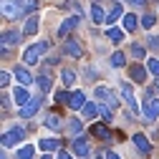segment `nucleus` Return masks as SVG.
Returning <instances> with one entry per match:
<instances>
[{"mask_svg":"<svg viewBox=\"0 0 159 159\" xmlns=\"http://www.w3.org/2000/svg\"><path fill=\"white\" fill-rule=\"evenodd\" d=\"M124 63H126V58H124V53H121V51H116V53L111 56V66H114V68H121Z\"/></svg>","mask_w":159,"mask_h":159,"instance_id":"nucleus-25","label":"nucleus"},{"mask_svg":"<svg viewBox=\"0 0 159 159\" xmlns=\"http://www.w3.org/2000/svg\"><path fill=\"white\" fill-rule=\"evenodd\" d=\"M136 25H139V20H136V15H134V13H129V15H124V30H126V33H131V30H136Z\"/></svg>","mask_w":159,"mask_h":159,"instance_id":"nucleus-22","label":"nucleus"},{"mask_svg":"<svg viewBox=\"0 0 159 159\" xmlns=\"http://www.w3.org/2000/svg\"><path fill=\"white\" fill-rule=\"evenodd\" d=\"M13 76L18 78V84H20V86H28V84H33V73H30L25 66H15V68H13Z\"/></svg>","mask_w":159,"mask_h":159,"instance_id":"nucleus-8","label":"nucleus"},{"mask_svg":"<svg viewBox=\"0 0 159 159\" xmlns=\"http://www.w3.org/2000/svg\"><path fill=\"white\" fill-rule=\"evenodd\" d=\"M66 104H68L73 111H76V109L84 111V106H86V93H84V91H73V93H68V101H66Z\"/></svg>","mask_w":159,"mask_h":159,"instance_id":"nucleus-7","label":"nucleus"},{"mask_svg":"<svg viewBox=\"0 0 159 159\" xmlns=\"http://www.w3.org/2000/svg\"><path fill=\"white\" fill-rule=\"evenodd\" d=\"M13 98H15V104H20V109L30 101V96H28V91L23 89V86H18V89H13Z\"/></svg>","mask_w":159,"mask_h":159,"instance_id":"nucleus-14","label":"nucleus"},{"mask_svg":"<svg viewBox=\"0 0 159 159\" xmlns=\"http://www.w3.org/2000/svg\"><path fill=\"white\" fill-rule=\"evenodd\" d=\"M76 25H78V15H71V18H68V20H63V25H61V28H58V35H61V38H63V35H66L68 30H73Z\"/></svg>","mask_w":159,"mask_h":159,"instance_id":"nucleus-16","label":"nucleus"},{"mask_svg":"<svg viewBox=\"0 0 159 159\" xmlns=\"http://www.w3.org/2000/svg\"><path fill=\"white\" fill-rule=\"evenodd\" d=\"M46 126H48V129H61V119H58L56 114H51V116L46 119Z\"/></svg>","mask_w":159,"mask_h":159,"instance_id":"nucleus-30","label":"nucleus"},{"mask_svg":"<svg viewBox=\"0 0 159 159\" xmlns=\"http://www.w3.org/2000/svg\"><path fill=\"white\" fill-rule=\"evenodd\" d=\"M134 147L139 149V154H144V157L152 152V144H149V139L144 134H134Z\"/></svg>","mask_w":159,"mask_h":159,"instance_id":"nucleus-10","label":"nucleus"},{"mask_svg":"<svg viewBox=\"0 0 159 159\" xmlns=\"http://www.w3.org/2000/svg\"><path fill=\"white\" fill-rule=\"evenodd\" d=\"M3 159H5V157H3Z\"/></svg>","mask_w":159,"mask_h":159,"instance_id":"nucleus-44","label":"nucleus"},{"mask_svg":"<svg viewBox=\"0 0 159 159\" xmlns=\"http://www.w3.org/2000/svg\"><path fill=\"white\" fill-rule=\"evenodd\" d=\"M129 3H131V8H144L147 0H129Z\"/></svg>","mask_w":159,"mask_h":159,"instance_id":"nucleus-37","label":"nucleus"},{"mask_svg":"<svg viewBox=\"0 0 159 159\" xmlns=\"http://www.w3.org/2000/svg\"><path fill=\"white\" fill-rule=\"evenodd\" d=\"M142 25H144V28H152V25H154V15H144V18H142Z\"/></svg>","mask_w":159,"mask_h":159,"instance_id":"nucleus-34","label":"nucleus"},{"mask_svg":"<svg viewBox=\"0 0 159 159\" xmlns=\"http://www.w3.org/2000/svg\"><path fill=\"white\" fill-rule=\"evenodd\" d=\"M119 18H124V8H121V3H114V8H111V13L106 15V23L114 28V23L119 20Z\"/></svg>","mask_w":159,"mask_h":159,"instance_id":"nucleus-13","label":"nucleus"},{"mask_svg":"<svg viewBox=\"0 0 159 159\" xmlns=\"http://www.w3.org/2000/svg\"><path fill=\"white\" fill-rule=\"evenodd\" d=\"M46 51H48V43H46V41L28 46L25 53H23V63H25V66H35L38 61H41V53H46Z\"/></svg>","mask_w":159,"mask_h":159,"instance_id":"nucleus-1","label":"nucleus"},{"mask_svg":"<svg viewBox=\"0 0 159 159\" xmlns=\"http://www.w3.org/2000/svg\"><path fill=\"white\" fill-rule=\"evenodd\" d=\"M8 109H10V104H8V96H3V111L8 114Z\"/></svg>","mask_w":159,"mask_h":159,"instance_id":"nucleus-40","label":"nucleus"},{"mask_svg":"<svg viewBox=\"0 0 159 159\" xmlns=\"http://www.w3.org/2000/svg\"><path fill=\"white\" fill-rule=\"evenodd\" d=\"M106 38H109L111 43H121V41H124V30H121V28H109V30H106Z\"/></svg>","mask_w":159,"mask_h":159,"instance_id":"nucleus-20","label":"nucleus"},{"mask_svg":"<svg viewBox=\"0 0 159 159\" xmlns=\"http://www.w3.org/2000/svg\"><path fill=\"white\" fill-rule=\"evenodd\" d=\"M121 96H124V101L129 104V109H134V111L139 109V106H136V96H134V91H131L129 84H121Z\"/></svg>","mask_w":159,"mask_h":159,"instance_id":"nucleus-11","label":"nucleus"},{"mask_svg":"<svg viewBox=\"0 0 159 159\" xmlns=\"http://www.w3.org/2000/svg\"><path fill=\"white\" fill-rule=\"evenodd\" d=\"M61 81H63V86H73V81H76V73H73L71 68H63V71H61Z\"/></svg>","mask_w":159,"mask_h":159,"instance_id":"nucleus-24","label":"nucleus"},{"mask_svg":"<svg viewBox=\"0 0 159 159\" xmlns=\"http://www.w3.org/2000/svg\"><path fill=\"white\" fill-rule=\"evenodd\" d=\"M23 134H25V129H23V126H13V129H8V131L3 134V147H5V149L18 147V144L23 142Z\"/></svg>","mask_w":159,"mask_h":159,"instance_id":"nucleus-2","label":"nucleus"},{"mask_svg":"<svg viewBox=\"0 0 159 159\" xmlns=\"http://www.w3.org/2000/svg\"><path fill=\"white\" fill-rule=\"evenodd\" d=\"M38 86H41L43 93H48V91H51V81H48V76H38Z\"/></svg>","mask_w":159,"mask_h":159,"instance_id":"nucleus-32","label":"nucleus"},{"mask_svg":"<svg viewBox=\"0 0 159 159\" xmlns=\"http://www.w3.org/2000/svg\"><path fill=\"white\" fill-rule=\"evenodd\" d=\"M35 5H38L35 0H28V3H25V8H28V10H35Z\"/></svg>","mask_w":159,"mask_h":159,"instance_id":"nucleus-39","label":"nucleus"},{"mask_svg":"<svg viewBox=\"0 0 159 159\" xmlns=\"http://www.w3.org/2000/svg\"><path fill=\"white\" fill-rule=\"evenodd\" d=\"M23 15V8H20V0H3V18L8 20H15V18Z\"/></svg>","mask_w":159,"mask_h":159,"instance_id":"nucleus-4","label":"nucleus"},{"mask_svg":"<svg viewBox=\"0 0 159 159\" xmlns=\"http://www.w3.org/2000/svg\"><path fill=\"white\" fill-rule=\"evenodd\" d=\"M0 84H3V89L10 84V73H8V71H3V73H0Z\"/></svg>","mask_w":159,"mask_h":159,"instance_id":"nucleus-35","label":"nucleus"},{"mask_svg":"<svg viewBox=\"0 0 159 159\" xmlns=\"http://www.w3.org/2000/svg\"><path fill=\"white\" fill-rule=\"evenodd\" d=\"M20 35H23V33H18V30H5V33H3V46H5V48L15 46L18 41H20Z\"/></svg>","mask_w":159,"mask_h":159,"instance_id":"nucleus-15","label":"nucleus"},{"mask_svg":"<svg viewBox=\"0 0 159 159\" xmlns=\"http://www.w3.org/2000/svg\"><path fill=\"white\" fill-rule=\"evenodd\" d=\"M41 159H53V157H41Z\"/></svg>","mask_w":159,"mask_h":159,"instance_id":"nucleus-42","label":"nucleus"},{"mask_svg":"<svg viewBox=\"0 0 159 159\" xmlns=\"http://www.w3.org/2000/svg\"><path fill=\"white\" fill-rule=\"evenodd\" d=\"M106 159H121V157H119L116 152H109V154H106Z\"/></svg>","mask_w":159,"mask_h":159,"instance_id":"nucleus-41","label":"nucleus"},{"mask_svg":"<svg viewBox=\"0 0 159 159\" xmlns=\"http://www.w3.org/2000/svg\"><path fill=\"white\" fill-rule=\"evenodd\" d=\"M15 157H18V159H33V157H35V147H33V144H25V147L18 149Z\"/></svg>","mask_w":159,"mask_h":159,"instance_id":"nucleus-21","label":"nucleus"},{"mask_svg":"<svg viewBox=\"0 0 159 159\" xmlns=\"http://www.w3.org/2000/svg\"><path fill=\"white\" fill-rule=\"evenodd\" d=\"M142 114H144V119H149V121H157L159 119V98L157 96H147V101H144V106H142Z\"/></svg>","mask_w":159,"mask_h":159,"instance_id":"nucleus-3","label":"nucleus"},{"mask_svg":"<svg viewBox=\"0 0 159 159\" xmlns=\"http://www.w3.org/2000/svg\"><path fill=\"white\" fill-rule=\"evenodd\" d=\"M81 129H84L81 119H71V121H68V131H71V134H81Z\"/></svg>","mask_w":159,"mask_h":159,"instance_id":"nucleus-29","label":"nucleus"},{"mask_svg":"<svg viewBox=\"0 0 159 159\" xmlns=\"http://www.w3.org/2000/svg\"><path fill=\"white\" fill-rule=\"evenodd\" d=\"M157 86H159V78H157Z\"/></svg>","mask_w":159,"mask_h":159,"instance_id":"nucleus-43","label":"nucleus"},{"mask_svg":"<svg viewBox=\"0 0 159 159\" xmlns=\"http://www.w3.org/2000/svg\"><path fill=\"white\" fill-rule=\"evenodd\" d=\"M56 159H73V157H71L68 152H58V154H56Z\"/></svg>","mask_w":159,"mask_h":159,"instance_id":"nucleus-38","label":"nucleus"},{"mask_svg":"<svg viewBox=\"0 0 159 159\" xmlns=\"http://www.w3.org/2000/svg\"><path fill=\"white\" fill-rule=\"evenodd\" d=\"M89 149L91 147H89V139L86 136H76L73 139V154L76 157H89Z\"/></svg>","mask_w":159,"mask_h":159,"instance_id":"nucleus-9","label":"nucleus"},{"mask_svg":"<svg viewBox=\"0 0 159 159\" xmlns=\"http://www.w3.org/2000/svg\"><path fill=\"white\" fill-rule=\"evenodd\" d=\"M149 46L152 48H159V35H149Z\"/></svg>","mask_w":159,"mask_h":159,"instance_id":"nucleus-36","label":"nucleus"},{"mask_svg":"<svg viewBox=\"0 0 159 159\" xmlns=\"http://www.w3.org/2000/svg\"><path fill=\"white\" fill-rule=\"evenodd\" d=\"M81 114H84V119H93V116L98 114V106H96V104H86Z\"/></svg>","mask_w":159,"mask_h":159,"instance_id":"nucleus-27","label":"nucleus"},{"mask_svg":"<svg viewBox=\"0 0 159 159\" xmlns=\"http://www.w3.org/2000/svg\"><path fill=\"white\" fill-rule=\"evenodd\" d=\"M41 104H43V98H41V96L30 98V101H28V104L20 109V116H23V119H30V116H35V111L41 109Z\"/></svg>","mask_w":159,"mask_h":159,"instance_id":"nucleus-6","label":"nucleus"},{"mask_svg":"<svg viewBox=\"0 0 159 159\" xmlns=\"http://www.w3.org/2000/svg\"><path fill=\"white\" fill-rule=\"evenodd\" d=\"M129 76H131L134 84H144V81H147V68H142V66H131V68H129Z\"/></svg>","mask_w":159,"mask_h":159,"instance_id":"nucleus-12","label":"nucleus"},{"mask_svg":"<svg viewBox=\"0 0 159 159\" xmlns=\"http://www.w3.org/2000/svg\"><path fill=\"white\" fill-rule=\"evenodd\" d=\"M98 114L104 116V121H106V124H109L111 119H114V109H109L106 104H101V106H98Z\"/></svg>","mask_w":159,"mask_h":159,"instance_id":"nucleus-28","label":"nucleus"},{"mask_svg":"<svg viewBox=\"0 0 159 159\" xmlns=\"http://www.w3.org/2000/svg\"><path fill=\"white\" fill-rule=\"evenodd\" d=\"M91 20H93V23H104V20H106V15H104V10L98 8L96 3L91 5Z\"/></svg>","mask_w":159,"mask_h":159,"instance_id":"nucleus-23","label":"nucleus"},{"mask_svg":"<svg viewBox=\"0 0 159 159\" xmlns=\"http://www.w3.org/2000/svg\"><path fill=\"white\" fill-rule=\"evenodd\" d=\"M63 53L71 56V58H78V56H81V46L73 43V41H66V43H63Z\"/></svg>","mask_w":159,"mask_h":159,"instance_id":"nucleus-17","label":"nucleus"},{"mask_svg":"<svg viewBox=\"0 0 159 159\" xmlns=\"http://www.w3.org/2000/svg\"><path fill=\"white\" fill-rule=\"evenodd\" d=\"M93 96H98V101H104L109 109H116V104H119V101H116V96H114L106 86H98V89L93 91Z\"/></svg>","mask_w":159,"mask_h":159,"instance_id":"nucleus-5","label":"nucleus"},{"mask_svg":"<svg viewBox=\"0 0 159 159\" xmlns=\"http://www.w3.org/2000/svg\"><path fill=\"white\" fill-rule=\"evenodd\" d=\"M131 56H134V58H144V48L134 43V46H131Z\"/></svg>","mask_w":159,"mask_h":159,"instance_id":"nucleus-33","label":"nucleus"},{"mask_svg":"<svg viewBox=\"0 0 159 159\" xmlns=\"http://www.w3.org/2000/svg\"><path fill=\"white\" fill-rule=\"evenodd\" d=\"M147 71H149V73H154V76L159 78V58H152V61L147 63Z\"/></svg>","mask_w":159,"mask_h":159,"instance_id":"nucleus-31","label":"nucleus"},{"mask_svg":"<svg viewBox=\"0 0 159 159\" xmlns=\"http://www.w3.org/2000/svg\"><path fill=\"white\" fill-rule=\"evenodd\" d=\"M35 30H38V18L33 15V18H28V23H25V30H23V33H25V35H33Z\"/></svg>","mask_w":159,"mask_h":159,"instance_id":"nucleus-26","label":"nucleus"},{"mask_svg":"<svg viewBox=\"0 0 159 159\" xmlns=\"http://www.w3.org/2000/svg\"><path fill=\"white\" fill-rule=\"evenodd\" d=\"M91 134H96L98 139H111V131H109L106 124H93L91 126Z\"/></svg>","mask_w":159,"mask_h":159,"instance_id":"nucleus-18","label":"nucleus"},{"mask_svg":"<svg viewBox=\"0 0 159 159\" xmlns=\"http://www.w3.org/2000/svg\"><path fill=\"white\" fill-rule=\"evenodd\" d=\"M41 147L43 152H58V147H61V142H58V139H41Z\"/></svg>","mask_w":159,"mask_h":159,"instance_id":"nucleus-19","label":"nucleus"}]
</instances>
